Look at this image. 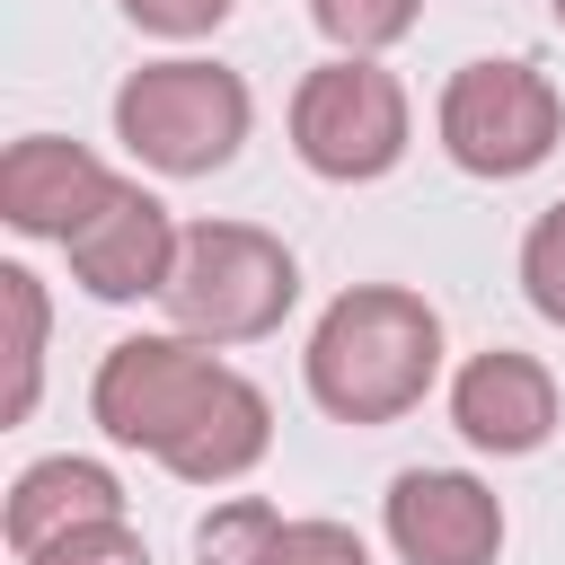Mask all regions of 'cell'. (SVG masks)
<instances>
[{
    "label": "cell",
    "instance_id": "6da1fadb",
    "mask_svg": "<svg viewBox=\"0 0 565 565\" xmlns=\"http://www.w3.org/2000/svg\"><path fill=\"white\" fill-rule=\"evenodd\" d=\"M309 397L335 424H397L424 406V388L441 380V318L424 291L406 282H353L318 309L309 353H300Z\"/></svg>",
    "mask_w": 565,
    "mask_h": 565
},
{
    "label": "cell",
    "instance_id": "7a4b0ae2",
    "mask_svg": "<svg viewBox=\"0 0 565 565\" xmlns=\"http://www.w3.org/2000/svg\"><path fill=\"white\" fill-rule=\"evenodd\" d=\"M256 124V97L238 71L221 62H194V53H168V62H141L124 88H115V141L159 168V177H212L238 159Z\"/></svg>",
    "mask_w": 565,
    "mask_h": 565
},
{
    "label": "cell",
    "instance_id": "3957f363",
    "mask_svg": "<svg viewBox=\"0 0 565 565\" xmlns=\"http://www.w3.org/2000/svg\"><path fill=\"white\" fill-rule=\"evenodd\" d=\"M291 300H300V265L256 221H194L159 291L177 335H203V344H256L291 318Z\"/></svg>",
    "mask_w": 565,
    "mask_h": 565
},
{
    "label": "cell",
    "instance_id": "277c9868",
    "mask_svg": "<svg viewBox=\"0 0 565 565\" xmlns=\"http://www.w3.org/2000/svg\"><path fill=\"white\" fill-rule=\"evenodd\" d=\"M415 141V106L397 88V71H380V53H335L318 71H300L291 88V150L309 177L327 185H371L406 159Z\"/></svg>",
    "mask_w": 565,
    "mask_h": 565
},
{
    "label": "cell",
    "instance_id": "5b68a950",
    "mask_svg": "<svg viewBox=\"0 0 565 565\" xmlns=\"http://www.w3.org/2000/svg\"><path fill=\"white\" fill-rule=\"evenodd\" d=\"M433 132H441L450 168H468V177H530L565 141V97H556L547 71H530L512 53H486V62H459L441 79Z\"/></svg>",
    "mask_w": 565,
    "mask_h": 565
},
{
    "label": "cell",
    "instance_id": "8992f818",
    "mask_svg": "<svg viewBox=\"0 0 565 565\" xmlns=\"http://www.w3.org/2000/svg\"><path fill=\"white\" fill-rule=\"evenodd\" d=\"M221 388H230V362H221L203 335H177V327H168V335H124V344L97 362L88 415H97V433H106L115 450L168 459Z\"/></svg>",
    "mask_w": 565,
    "mask_h": 565
},
{
    "label": "cell",
    "instance_id": "52a82bcc",
    "mask_svg": "<svg viewBox=\"0 0 565 565\" xmlns=\"http://www.w3.org/2000/svg\"><path fill=\"white\" fill-rule=\"evenodd\" d=\"M380 530L406 565H494L503 556V494L468 468H406L380 503Z\"/></svg>",
    "mask_w": 565,
    "mask_h": 565
},
{
    "label": "cell",
    "instance_id": "ba28073f",
    "mask_svg": "<svg viewBox=\"0 0 565 565\" xmlns=\"http://www.w3.org/2000/svg\"><path fill=\"white\" fill-rule=\"evenodd\" d=\"M115 185H124V177H115L97 150L62 141V132H26V141L0 150V221H9L18 238H53V247H71V238L106 212Z\"/></svg>",
    "mask_w": 565,
    "mask_h": 565
},
{
    "label": "cell",
    "instance_id": "9c48e42d",
    "mask_svg": "<svg viewBox=\"0 0 565 565\" xmlns=\"http://www.w3.org/2000/svg\"><path fill=\"white\" fill-rule=\"evenodd\" d=\"M177 247H185V230L168 221V203L150 194V185H115L106 194V212L62 247L71 256V282L88 291V300H159L168 291V274H177Z\"/></svg>",
    "mask_w": 565,
    "mask_h": 565
},
{
    "label": "cell",
    "instance_id": "30bf717a",
    "mask_svg": "<svg viewBox=\"0 0 565 565\" xmlns=\"http://www.w3.org/2000/svg\"><path fill=\"white\" fill-rule=\"evenodd\" d=\"M450 424L468 450H494V459H530L547 433H556V371L539 353H512V344H486L459 362L450 380Z\"/></svg>",
    "mask_w": 565,
    "mask_h": 565
},
{
    "label": "cell",
    "instance_id": "8fae6325",
    "mask_svg": "<svg viewBox=\"0 0 565 565\" xmlns=\"http://www.w3.org/2000/svg\"><path fill=\"white\" fill-rule=\"evenodd\" d=\"M115 512H124L115 468H97V459H79V450H53V459L18 468V486H9V503H0V530H9V547L26 556V547H44V539H62V530H79V521H115Z\"/></svg>",
    "mask_w": 565,
    "mask_h": 565
},
{
    "label": "cell",
    "instance_id": "7c38bea8",
    "mask_svg": "<svg viewBox=\"0 0 565 565\" xmlns=\"http://www.w3.org/2000/svg\"><path fill=\"white\" fill-rule=\"evenodd\" d=\"M265 450H274V406H265V388H256L247 371H230V388L194 415V433H185L159 468L185 477V486H230V477H247Z\"/></svg>",
    "mask_w": 565,
    "mask_h": 565
},
{
    "label": "cell",
    "instance_id": "4fadbf2b",
    "mask_svg": "<svg viewBox=\"0 0 565 565\" xmlns=\"http://www.w3.org/2000/svg\"><path fill=\"white\" fill-rule=\"evenodd\" d=\"M0 300H9V424H26L35 415V388H44V282L26 274V265H0Z\"/></svg>",
    "mask_w": 565,
    "mask_h": 565
},
{
    "label": "cell",
    "instance_id": "5bb4252c",
    "mask_svg": "<svg viewBox=\"0 0 565 565\" xmlns=\"http://www.w3.org/2000/svg\"><path fill=\"white\" fill-rule=\"evenodd\" d=\"M274 539H282V512H274L265 494H230V503H212V512L194 521V556H203V565H265Z\"/></svg>",
    "mask_w": 565,
    "mask_h": 565
},
{
    "label": "cell",
    "instance_id": "9a60e30c",
    "mask_svg": "<svg viewBox=\"0 0 565 565\" xmlns=\"http://www.w3.org/2000/svg\"><path fill=\"white\" fill-rule=\"evenodd\" d=\"M309 18L335 53H388L424 18V0H309Z\"/></svg>",
    "mask_w": 565,
    "mask_h": 565
},
{
    "label": "cell",
    "instance_id": "2e32d148",
    "mask_svg": "<svg viewBox=\"0 0 565 565\" xmlns=\"http://www.w3.org/2000/svg\"><path fill=\"white\" fill-rule=\"evenodd\" d=\"M521 291L547 327H565V203H547L530 230H521Z\"/></svg>",
    "mask_w": 565,
    "mask_h": 565
},
{
    "label": "cell",
    "instance_id": "e0dca14e",
    "mask_svg": "<svg viewBox=\"0 0 565 565\" xmlns=\"http://www.w3.org/2000/svg\"><path fill=\"white\" fill-rule=\"evenodd\" d=\"M18 565H150V547H141V530L115 512V521H79V530H62V539L26 547Z\"/></svg>",
    "mask_w": 565,
    "mask_h": 565
},
{
    "label": "cell",
    "instance_id": "ac0fdd59",
    "mask_svg": "<svg viewBox=\"0 0 565 565\" xmlns=\"http://www.w3.org/2000/svg\"><path fill=\"white\" fill-rule=\"evenodd\" d=\"M265 565H371V547L344 521H282V539H274Z\"/></svg>",
    "mask_w": 565,
    "mask_h": 565
},
{
    "label": "cell",
    "instance_id": "d6986e66",
    "mask_svg": "<svg viewBox=\"0 0 565 565\" xmlns=\"http://www.w3.org/2000/svg\"><path fill=\"white\" fill-rule=\"evenodd\" d=\"M124 18H132L141 35H168V44H185V35H212V26L230 18V0H124Z\"/></svg>",
    "mask_w": 565,
    "mask_h": 565
},
{
    "label": "cell",
    "instance_id": "ffe728a7",
    "mask_svg": "<svg viewBox=\"0 0 565 565\" xmlns=\"http://www.w3.org/2000/svg\"><path fill=\"white\" fill-rule=\"evenodd\" d=\"M547 9H556V26H565V0H547Z\"/></svg>",
    "mask_w": 565,
    "mask_h": 565
}]
</instances>
